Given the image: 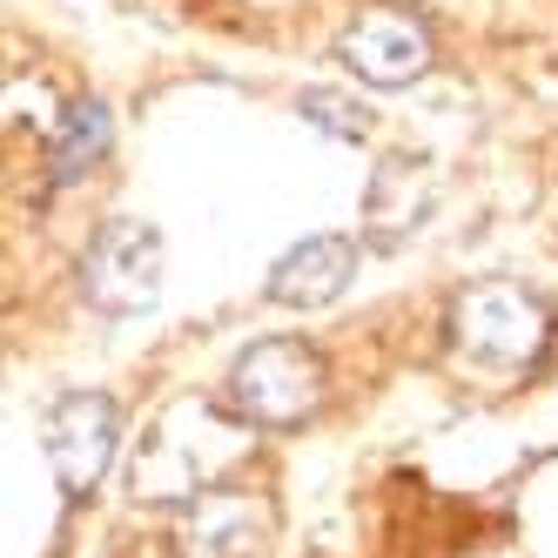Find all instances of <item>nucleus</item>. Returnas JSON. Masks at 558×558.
<instances>
[{
    "label": "nucleus",
    "mask_w": 558,
    "mask_h": 558,
    "mask_svg": "<svg viewBox=\"0 0 558 558\" xmlns=\"http://www.w3.org/2000/svg\"><path fill=\"white\" fill-rule=\"evenodd\" d=\"M350 283H356V243H350V235H310V243L276 256L269 303H283V310H324Z\"/></svg>",
    "instance_id": "nucleus-8"
},
{
    "label": "nucleus",
    "mask_w": 558,
    "mask_h": 558,
    "mask_svg": "<svg viewBox=\"0 0 558 558\" xmlns=\"http://www.w3.org/2000/svg\"><path fill=\"white\" fill-rule=\"evenodd\" d=\"M337 61L371 88H411L430 74L437 41H430L424 14H411L404 0H371V8H356L350 27L337 34Z\"/></svg>",
    "instance_id": "nucleus-5"
},
{
    "label": "nucleus",
    "mask_w": 558,
    "mask_h": 558,
    "mask_svg": "<svg viewBox=\"0 0 558 558\" xmlns=\"http://www.w3.org/2000/svg\"><path fill=\"white\" fill-rule=\"evenodd\" d=\"M108 135H114V122H108L101 101H68V108H61V129H54V142H48V182H54V189L88 182V175L101 169V155H108Z\"/></svg>",
    "instance_id": "nucleus-10"
},
{
    "label": "nucleus",
    "mask_w": 558,
    "mask_h": 558,
    "mask_svg": "<svg viewBox=\"0 0 558 558\" xmlns=\"http://www.w3.org/2000/svg\"><path fill=\"white\" fill-rule=\"evenodd\" d=\"M424 209H430V169H424V155H390V162L377 169V182H371V203H364L371 235H377V243H397L404 229L424 222Z\"/></svg>",
    "instance_id": "nucleus-9"
},
{
    "label": "nucleus",
    "mask_w": 558,
    "mask_h": 558,
    "mask_svg": "<svg viewBox=\"0 0 558 558\" xmlns=\"http://www.w3.org/2000/svg\"><path fill=\"white\" fill-rule=\"evenodd\" d=\"M250 430H256V424H243L235 411H216L209 397H182V404L148 430V445H142V458H135L142 498H182V505H189V498L216 492L222 477L243 464Z\"/></svg>",
    "instance_id": "nucleus-1"
},
{
    "label": "nucleus",
    "mask_w": 558,
    "mask_h": 558,
    "mask_svg": "<svg viewBox=\"0 0 558 558\" xmlns=\"http://www.w3.org/2000/svg\"><path fill=\"white\" fill-rule=\"evenodd\" d=\"M122 451V404L108 390H68L48 411V464L68 498H88Z\"/></svg>",
    "instance_id": "nucleus-6"
},
{
    "label": "nucleus",
    "mask_w": 558,
    "mask_h": 558,
    "mask_svg": "<svg viewBox=\"0 0 558 558\" xmlns=\"http://www.w3.org/2000/svg\"><path fill=\"white\" fill-rule=\"evenodd\" d=\"M451 343L485 371H532L551 343V310L511 276H485L451 296Z\"/></svg>",
    "instance_id": "nucleus-3"
},
{
    "label": "nucleus",
    "mask_w": 558,
    "mask_h": 558,
    "mask_svg": "<svg viewBox=\"0 0 558 558\" xmlns=\"http://www.w3.org/2000/svg\"><path fill=\"white\" fill-rule=\"evenodd\" d=\"M296 108H303V122L330 129V135H350V142H364V135H371V114L356 108V101H343V95H324V88H310V95H296Z\"/></svg>",
    "instance_id": "nucleus-11"
},
{
    "label": "nucleus",
    "mask_w": 558,
    "mask_h": 558,
    "mask_svg": "<svg viewBox=\"0 0 558 558\" xmlns=\"http://www.w3.org/2000/svg\"><path fill=\"white\" fill-rule=\"evenodd\" d=\"M229 411L256 430H296L324 411V356L303 337H256L229 364Z\"/></svg>",
    "instance_id": "nucleus-2"
},
{
    "label": "nucleus",
    "mask_w": 558,
    "mask_h": 558,
    "mask_svg": "<svg viewBox=\"0 0 558 558\" xmlns=\"http://www.w3.org/2000/svg\"><path fill=\"white\" fill-rule=\"evenodd\" d=\"M269 505L256 492H235V485H216L203 498H189L182 505V558H263L269 545Z\"/></svg>",
    "instance_id": "nucleus-7"
},
{
    "label": "nucleus",
    "mask_w": 558,
    "mask_h": 558,
    "mask_svg": "<svg viewBox=\"0 0 558 558\" xmlns=\"http://www.w3.org/2000/svg\"><path fill=\"white\" fill-rule=\"evenodd\" d=\"M74 283H82L88 310H101V316L148 310L162 296V235L148 222H135V216H108L88 235L82 263H74Z\"/></svg>",
    "instance_id": "nucleus-4"
}]
</instances>
